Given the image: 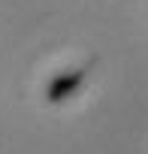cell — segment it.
Here are the masks:
<instances>
[{"instance_id": "6da1fadb", "label": "cell", "mask_w": 148, "mask_h": 154, "mask_svg": "<svg viewBox=\"0 0 148 154\" xmlns=\"http://www.w3.org/2000/svg\"><path fill=\"white\" fill-rule=\"evenodd\" d=\"M91 66H94V60H85L82 66H72V69H63V72L51 75V82L45 85V100L51 106H57V103H66L69 97H76L79 88H82V82L88 79Z\"/></svg>"}]
</instances>
